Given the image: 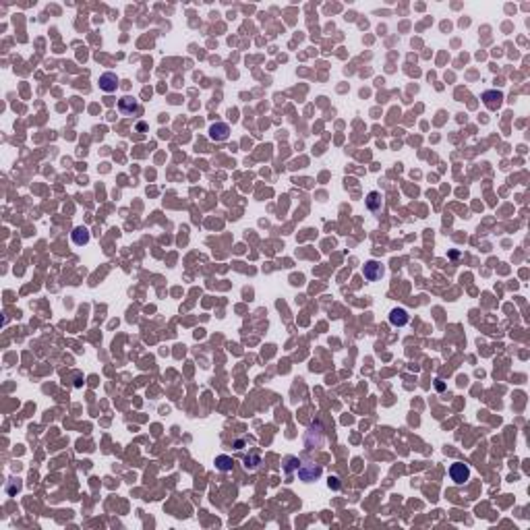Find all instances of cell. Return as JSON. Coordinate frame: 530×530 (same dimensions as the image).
Listing matches in <instances>:
<instances>
[{
	"label": "cell",
	"mask_w": 530,
	"mask_h": 530,
	"mask_svg": "<svg viewBox=\"0 0 530 530\" xmlns=\"http://www.w3.org/2000/svg\"><path fill=\"white\" fill-rule=\"evenodd\" d=\"M449 476H451V481H454V483L462 485L464 481H468V476H470V470H468L466 464L458 462V464H451V468H449Z\"/></svg>",
	"instance_id": "1"
},
{
	"label": "cell",
	"mask_w": 530,
	"mask_h": 530,
	"mask_svg": "<svg viewBox=\"0 0 530 530\" xmlns=\"http://www.w3.org/2000/svg\"><path fill=\"white\" fill-rule=\"evenodd\" d=\"M362 274H364V277H367L369 282H377L379 277L383 276V267H381L379 261H367V263H364V267H362Z\"/></svg>",
	"instance_id": "2"
},
{
	"label": "cell",
	"mask_w": 530,
	"mask_h": 530,
	"mask_svg": "<svg viewBox=\"0 0 530 530\" xmlns=\"http://www.w3.org/2000/svg\"><path fill=\"white\" fill-rule=\"evenodd\" d=\"M116 87H118V77L114 73H104L100 77V89L102 91L112 93V91H116Z\"/></svg>",
	"instance_id": "3"
},
{
	"label": "cell",
	"mask_w": 530,
	"mask_h": 530,
	"mask_svg": "<svg viewBox=\"0 0 530 530\" xmlns=\"http://www.w3.org/2000/svg\"><path fill=\"white\" fill-rule=\"evenodd\" d=\"M118 108H120L123 114L133 116V114H137V112H139V102L135 98H131V95H125V98L118 102Z\"/></svg>",
	"instance_id": "4"
},
{
	"label": "cell",
	"mask_w": 530,
	"mask_h": 530,
	"mask_svg": "<svg viewBox=\"0 0 530 530\" xmlns=\"http://www.w3.org/2000/svg\"><path fill=\"white\" fill-rule=\"evenodd\" d=\"M230 135V128L226 123H215L210 127V137L213 139V141H226Z\"/></svg>",
	"instance_id": "5"
},
{
	"label": "cell",
	"mask_w": 530,
	"mask_h": 530,
	"mask_svg": "<svg viewBox=\"0 0 530 530\" xmlns=\"http://www.w3.org/2000/svg\"><path fill=\"white\" fill-rule=\"evenodd\" d=\"M298 474H300L302 481H315V479L321 476V468L315 466V464H302L298 468Z\"/></svg>",
	"instance_id": "6"
},
{
	"label": "cell",
	"mask_w": 530,
	"mask_h": 530,
	"mask_svg": "<svg viewBox=\"0 0 530 530\" xmlns=\"http://www.w3.org/2000/svg\"><path fill=\"white\" fill-rule=\"evenodd\" d=\"M483 100L487 104L489 110H497L501 104H503V93L501 91H485L483 93Z\"/></svg>",
	"instance_id": "7"
},
{
	"label": "cell",
	"mask_w": 530,
	"mask_h": 530,
	"mask_svg": "<svg viewBox=\"0 0 530 530\" xmlns=\"http://www.w3.org/2000/svg\"><path fill=\"white\" fill-rule=\"evenodd\" d=\"M408 313L404 311V309H394L392 313H389V323L392 325H398V327H402V325H406L408 323Z\"/></svg>",
	"instance_id": "8"
},
{
	"label": "cell",
	"mask_w": 530,
	"mask_h": 530,
	"mask_svg": "<svg viewBox=\"0 0 530 530\" xmlns=\"http://www.w3.org/2000/svg\"><path fill=\"white\" fill-rule=\"evenodd\" d=\"M73 242H75V245H79V247L87 245V242H89V232L85 230V228H81V226H79V228H75L73 230Z\"/></svg>",
	"instance_id": "9"
},
{
	"label": "cell",
	"mask_w": 530,
	"mask_h": 530,
	"mask_svg": "<svg viewBox=\"0 0 530 530\" xmlns=\"http://www.w3.org/2000/svg\"><path fill=\"white\" fill-rule=\"evenodd\" d=\"M367 207L371 212H379L381 210V195L377 193V191H371V193L367 195Z\"/></svg>",
	"instance_id": "10"
},
{
	"label": "cell",
	"mask_w": 530,
	"mask_h": 530,
	"mask_svg": "<svg viewBox=\"0 0 530 530\" xmlns=\"http://www.w3.org/2000/svg\"><path fill=\"white\" fill-rule=\"evenodd\" d=\"M232 458L230 456H218L215 458V468H218V470H222V472H228V470H232Z\"/></svg>",
	"instance_id": "11"
},
{
	"label": "cell",
	"mask_w": 530,
	"mask_h": 530,
	"mask_svg": "<svg viewBox=\"0 0 530 530\" xmlns=\"http://www.w3.org/2000/svg\"><path fill=\"white\" fill-rule=\"evenodd\" d=\"M259 462H261V456H259V454L245 456V466L249 468V470H255V468L259 466Z\"/></svg>",
	"instance_id": "12"
},
{
	"label": "cell",
	"mask_w": 530,
	"mask_h": 530,
	"mask_svg": "<svg viewBox=\"0 0 530 530\" xmlns=\"http://www.w3.org/2000/svg\"><path fill=\"white\" fill-rule=\"evenodd\" d=\"M298 464H300V462H298L297 458H288V466H286V472L290 474V472H292V468H294V466H298Z\"/></svg>",
	"instance_id": "13"
},
{
	"label": "cell",
	"mask_w": 530,
	"mask_h": 530,
	"mask_svg": "<svg viewBox=\"0 0 530 530\" xmlns=\"http://www.w3.org/2000/svg\"><path fill=\"white\" fill-rule=\"evenodd\" d=\"M329 487H332V489H340V483H338V479H329Z\"/></svg>",
	"instance_id": "14"
}]
</instances>
